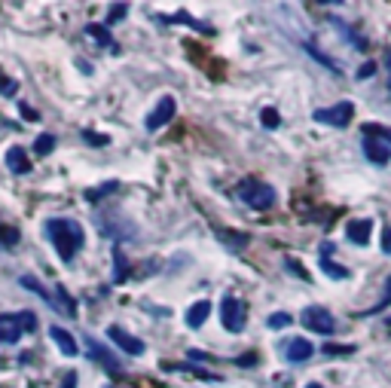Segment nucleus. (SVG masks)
<instances>
[{"label": "nucleus", "instance_id": "nucleus-27", "mask_svg": "<svg viewBox=\"0 0 391 388\" xmlns=\"http://www.w3.org/2000/svg\"><path fill=\"white\" fill-rule=\"evenodd\" d=\"M294 321V315H287V312H275V315H269V321L266 325L272 327V330H282V327H287Z\"/></svg>", "mask_w": 391, "mask_h": 388}, {"label": "nucleus", "instance_id": "nucleus-21", "mask_svg": "<svg viewBox=\"0 0 391 388\" xmlns=\"http://www.w3.org/2000/svg\"><path fill=\"white\" fill-rule=\"evenodd\" d=\"M16 245H18V229L0 224V248H4V251H9V248H16Z\"/></svg>", "mask_w": 391, "mask_h": 388}, {"label": "nucleus", "instance_id": "nucleus-20", "mask_svg": "<svg viewBox=\"0 0 391 388\" xmlns=\"http://www.w3.org/2000/svg\"><path fill=\"white\" fill-rule=\"evenodd\" d=\"M169 25H187V28H196V31H202V34H211V28L208 25H202V22H196L193 16H187V13H178V16H169L165 18Z\"/></svg>", "mask_w": 391, "mask_h": 388}, {"label": "nucleus", "instance_id": "nucleus-41", "mask_svg": "<svg viewBox=\"0 0 391 388\" xmlns=\"http://www.w3.org/2000/svg\"><path fill=\"white\" fill-rule=\"evenodd\" d=\"M110 388H114V385H110Z\"/></svg>", "mask_w": 391, "mask_h": 388}, {"label": "nucleus", "instance_id": "nucleus-17", "mask_svg": "<svg viewBox=\"0 0 391 388\" xmlns=\"http://www.w3.org/2000/svg\"><path fill=\"white\" fill-rule=\"evenodd\" d=\"M321 251H324V257H321V260H318V266H321V272H327L330 275V279H337V281H342V279H349V269H346V266H337V263H333L330 260V251H333V248L330 245H324L321 248Z\"/></svg>", "mask_w": 391, "mask_h": 388}, {"label": "nucleus", "instance_id": "nucleus-13", "mask_svg": "<svg viewBox=\"0 0 391 388\" xmlns=\"http://www.w3.org/2000/svg\"><path fill=\"white\" fill-rule=\"evenodd\" d=\"M6 169L13 174H28V171H31V159H28V153L18 144H13L6 150Z\"/></svg>", "mask_w": 391, "mask_h": 388}, {"label": "nucleus", "instance_id": "nucleus-16", "mask_svg": "<svg viewBox=\"0 0 391 388\" xmlns=\"http://www.w3.org/2000/svg\"><path fill=\"white\" fill-rule=\"evenodd\" d=\"M208 315H211V303L199 300V303H193V306L187 309V325L196 330V327H202L205 321H208Z\"/></svg>", "mask_w": 391, "mask_h": 388}, {"label": "nucleus", "instance_id": "nucleus-32", "mask_svg": "<svg viewBox=\"0 0 391 388\" xmlns=\"http://www.w3.org/2000/svg\"><path fill=\"white\" fill-rule=\"evenodd\" d=\"M385 297H383V303H379V306H373V309H367V312H361V315H376V312H383L385 306H388V303H391V279H388V284H385Z\"/></svg>", "mask_w": 391, "mask_h": 388}, {"label": "nucleus", "instance_id": "nucleus-19", "mask_svg": "<svg viewBox=\"0 0 391 388\" xmlns=\"http://www.w3.org/2000/svg\"><path fill=\"white\" fill-rule=\"evenodd\" d=\"M86 34H89L98 46H110V49H114V37H110V31H107L104 25H95V22L86 25Z\"/></svg>", "mask_w": 391, "mask_h": 388}, {"label": "nucleus", "instance_id": "nucleus-6", "mask_svg": "<svg viewBox=\"0 0 391 388\" xmlns=\"http://www.w3.org/2000/svg\"><path fill=\"white\" fill-rule=\"evenodd\" d=\"M303 325L312 330V334H318V337H330L333 330H337V321H333V315L327 309H321V306H309L303 312Z\"/></svg>", "mask_w": 391, "mask_h": 388}, {"label": "nucleus", "instance_id": "nucleus-25", "mask_svg": "<svg viewBox=\"0 0 391 388\" xmlns=\"http://www.w3.org/2000/svg\"><path fill=\"white\" fill-rule=\"evenodd\" d=\"M364 135L367 138H385V144H391V128H385V126H376V123H370V126H364Z\"/></svg>", "mask_w": 391, "mask_h": 388}, {"label": "nucleus", "instance_id": "nucleus-2", "mask_svg": "<svg viewBox=\"0 0 391 388\" xmlns=\"http://www.w3.org/2000/svg\"><path fill=\"white\" fill-rule=\"evenodd\" d=\"M37 330V315L34 312H13V315H0V343H18L25 334Z\"/></svg>", "mask_w": 391, "mask_h": 388}, {"label": "nucleus", "instance_id": "nucleus-36", "mask_svg": "<svg viewBox=\"0 0 391 388\" xmlns=\"http://www.w3.org/2000/svg\"><path fill=\"white\" fill-rule=\"evenodd\" d=\"M61 388H77V373H68V376H64Z\"/></svg>", "mask_w": 391, "mask_h": 388}, {"label": "nucleus", "instance_id": "nucleus-24", "mask_svg": "<svg viewBox=\"0 0 391 388\" xmlns=\"http://www.w3.org/2000/svg\"><path fill=\"white\" fill-rule=\"evenodd\" d=\"M260 123H263L266 128H278V126H282V116H278L275 107H263V114H260Z\"/></svg>", "mask_w": 391, "mask_h": 388}, {"label": "nucleus", "instance_id": "nucleus-35", "mask_svg": "<svg viewBox=\"0 0 391 388\" xmlns=\"http://www.w3.org/2000/svg\"><path fill=\"white\" fill-rule=\"evenodd\" d=\"M18 110H22V116L28 119V123H34V119H40V114H37L34 107H28V104H18Z\"/></svg>", "mask_w": 391, "mask_h": 388}, {"label": "nucleus", "instance_id": "nucleus-40", "mask_svg": "<svg viewBox=\"0 0 391 388\" xmlns=\"http://www.w3.org/2000/svg\"><path fill=\"white\" fill-rule=\"evenodd\" d=\"M0 388H9V385H0Z\"/></svg>", "mask_w": 391, "mask_h": 388}, {"label": "nucleus", "instance_id": "nucleus-18", "mask_svg": "<svg viewBox=\"0 0 391 388\" xmlns=\"http://www.w3.org/2000/svg\"><path fill=\"white\" fill-rule=\"evenodd\" d=\"M217 238H220L223 245H229L232 251H241V248L248 245L251 236L248 233H236V229H217Z\"/></svg>", "mask_w": 391, "mask_h": 388}, {"label": "nucleus", "instance_id": "nucleus-5", "mask_svg": "<svg viewBox=\"0 0 391 388\" xmlns=\"http://www.w3.org/2000/svg\"><path fill=\"white\" fill-rule=\"evenodd\" d=\"M220 325L229 330V334H241L248 325V312L236 297H223L220 300Z\"/></svg>", "mask_w": 391, "mask_h": 388}, {"label": "nucleus", "instance_id": "nucleus-22", "mask_svg": "<svg viewBox=\"0 0 391 388\" xmlns=\"http://www.w3.org/2000/svg\"><path fill=\"white\" fill-rule=\"evenodd\" d=\"M52 150H55V135L46 132V135H40V138L34 141V153H37V156H49Z\"/></svg>", "mask_w": 391, "mask_h": 388}, {"label": "nucleus", "instance_id": "nucleus-30", "mask_svg": "<svg viewBox=\"0 0 391 388\" xmlns=\"http://www.w3.org/2000/svg\"><path fill=\"white\" fill-rule=\"evenodd\" d=\"M83 138H86V144H92V147H104V144L110 141V138H107V135H98V132H89V128H86V132H83Z\"/></svg>", "mask_w": 391, "mask_h": 388}, {"label": "nucleus", "instance_id": "nucleus-7", "mask_svg": "<svg viewBox=\"0 0 391 388\" xmlns=\"http://www.w3.org/2000/svg\"><path fill=\"white\" fill-rule=\"evenodd\" d=\"M174 110H178L174 98H172V95H162L160 101H156V107L150 110V116L144 119V126L150 128V132H156V128H162V126H169L172 116H174Z\"/></svg>", "mask_w": 391, "mask_h": 388}, {"label": "nucleus", "instance_id": "nucleus-34", "mask_svg": "<svg viewBox=\"0 0 391 388\" xmlns=\"http://www.w3.org/2000/svg\"><path fill=\"white\" fill-rule=\"evenodd\" d=\"M373 73H376V64H373V61H367V64H361L358 80H367V77H373Z\"/></svg>", "mask_w": 391, "mask_h": 388}, {"label": "nucleus", "instance_id": "nucleus-3", "mask_svg": "<svg viewBox=\"0 0 391 388\" xmlns=\"http://www.w3.org/2000/svg\"><path fill=\"white\" fill-rule=\"evenodd\" d=\"M239 199L251 205L254 211H269L275 205V190L269 187V183L257 181V178H245L239 183Z\"/></svg>", "mask_w": 391, "mask_h": 388}, {"label": "nucleus", "instance_id": "nucleus-23", "mask_svg": "<svg viewBox=\"0 0 391 388\" xmlns=\"http://www.w3.org/2000/svg\"><path fill=\"white\" fill-rule=\"evenodd\" d=\"M162 370H187V373L202 376V380H217V376H214V373H208V370H199V367H193V364H162Z\"/></svg>", "mask_w": 391, "mask_h": 388}, {"label": "nucleus", "instance_id": "nucleus-10", "mask_svg": "<svg viewBox=\"0 0 391 388\" xmlns=\"http://www.w3.org/2000/svg\"><path fill=\"white\" fill-rule=\"evenodd\" d=\"M370 233H373V220H370V217H355V220H349V224H346V236H349L351 245L364 248L370 242Z\"/></svg>", "mask_w": 391, "mask_h": 388}, {"label": "nucleus", "instance_id": "nucleus-38", "mask_svg": "<svg viewBox=\"0 0 391 388\" xmlns=\"http://www.w3.org/2000/svg\"><path fill=\"white\" fill-rule=\"evenodd\" d=\"M385 64H388V89H391V49H385Z\"/></svg>", "mask_w": 391, "mask_h": 388}, {"label": "nucleus", "instance_id": "nucleus-8", "mask_svg": "<svg viewBox=\"0 0 391 388\" xmlns=\"http://www.w3.org/2000/svg\"><path fill=\"white\" fill-rule=\"evenodd\" d=\"M86 352H89V358H92V361H95V364H101V367H104V370H107L110 376H119V373H123V364H119V361H116V358H114V355H110V352H107V348H104V346H101V343H98V339H92V337H86Z\"/></svg>", "mask_w": 391, "mask_h": 388}, {"label": "nucleus", "instance_id": "nucleus-31", "mask_svg": "<svg viewBox=\"0 0 391 388\" xmlns=\"http://www.w3.org/2000/svg\"><path fill=\"white\" fill-rule=\"evenodd\" d=\"M16 89H18V83H16V80H9V77H0V95L13 98V95H16Z\"/></svg>", "mask_w": 391, "mask_h": 388}, {"label": "nucleus", "instance_id": "nucleus-9", "mask_svg": "<svg viewBox=\"0 0 391 388\" xmlns=\"http://www.w3.org/2000/svg\"><path fill=\"white\" fill-rule=\"evenodd\" d=\"M107 337H110V343L119 346L126 355H144V343H141V339L132 337L128 330H123L119 325H110L107 327Z\"/></svg>", "mask_w": 391, "mask_h": 388}, {"label": "nucleus", "instance_id": "nucleus-33", "mask_svg": "<svg viewBox=\"0 0 391 388\" xmlns=\"http://www.w3.org/2000/svg\"><path fill=\"white\" fill-rule=\"evenodd\" d=\"M321 352L324 355H351V352H355V346H324Z\"/></svg>", "mask_w": 391, "mask_h": 388}, {"label": "nucleus", "instance_id": "nucleus-28", "mask_svg": "<svg viewBox=\"0 0 391 388\" xmlns=\"http://www.w3.org/2000/svg\"><path fill=\"white\" fill-rule=\"evenodd\" d=\"M126 13H128V6L126 4H114L107 9V25H116V22H123L126 18Z\"/></svg>", "mask_w": 391, "mask_h": 388}, {"label": "nucleus", "instance_id": "nucleus-1", "mask_svg": "<svg viewBox=\"0 0 391 388\" xmlns=\"http://www.w3.org/2000/svg\"><path fill=\"white\" fill-rule=\"evenodd\" d=\"M43 229H46V238H49L52 248H55V254H59L64 263H73V257H77L83 251V245H86L83 226L71 217H52V220H46Z\"/></svg>", "mask_w": 391, "mask_h": 388}, {"label": "nucleus", "instance_id": "nucleus-39", "mask_svg": "<svg viewBox=\"0 0 391 388\" xmlns=\"http://www.w3.org/2000/svg\"><path fill=\"white\" fill-rule=\"evenodd\" d=\"M306 388H324V385H318V382H309V385H306Z\"/></svg>", "mask_w": 391, "mask_h": 388}, {"label": "nucleus", "instance_id": "nucleus-11", "mask_svg": "<svg viewBox=\"0 0 391 388\" xmlns=\"http://www.w3.org/2000/svg\"><path fill=\"white\" fill-rule=\"evenodd\" d=\"M364 153L373 165H385L391 159V147L385 141H376V138H367V135H364Z\"/></svg>", "mask_w": 391, "mask_h": 388}, {"label": "nucleus", "instance_id": "nucleus-4", "mask_svg": "<svg viewBox=\"0 0 391 388\" xmlns=\"http://www.w3.org/2000/svg\"><path fill=\"white\" fill-rule=\"evenodd\" d=\"M351 116H355V104H351V101H339V104H333V107H318V110L312 114L315 123H321V126H333V128L349 126V123H351Z\"/></svg>", "mask_w": 391, "mask_h": 388}, {"label": "nucleus", "instance_id": "nucleus-26", "mask_svg": "<svg viewBox=\"0 0 391 388\" xmlns=\"http://www.w3.org/2000/svg\"><path fill=\"white\" fill-rule=\"evenodd\" d=\"M114 190H116V181L101 183V187H95V190H89V193H86V199H89V202H98V199H104L107 193H114Z\"/></svg>", "mask_w": 391, "mask_h": 388}, {"label": "nucleus", "instance_id": "nucleus-12", "mask_svg": "<svg viewBox=\"0 0 391 388\" xmlns=\"http://www.w3.org/2000/svg\"><path fill=\"white\" fill-rule=\"evenodd\" d=\"M312 355H315V346L309 343V339L296 337V339L287 343V361H291V364H303V361H309Z\"/></svg>", "mask_w": 391, "mask_h": 388}, {"label": "nucleus", "instance_id": "nucleus-37", "mask_svg": "<svg viewBox=\"0 0 391 388\" xmlns=\"http://www.w3.org/2000/svg\"><path fill=\"white\" fill-rule=\"evenodd\" d=\"M383 251L391 254V229H385V236H383Z\"/></svg>", "mask_w": 391, "mask_h": 388}, {"label": "nucleus", "instance_id": "nucleus-14", "mask_svg": "<svg viewBox=\"0 0 391 388\" xmlns=\"http://www.w3.org/2000/svg\"><path fill=\"white\" fill-rule=\"evenodd\" d=\"M49 337H52V343H55V346H59V348H61V355H68V358H73V355H77V352H80L77 339H73V337H71V334H68V330H64V327H59V325H52V327H49Z\"/></svg>", "mask_w": 391, "mask_h": 388}, {"label": "nucleus", "instance_id": "nucleus-29", "mask_svg": "<svg viewBox=\"0 0 391 388\" xmlns=\"http://www.w3.org/2000/svg\"><path fill=\"white\" fill-rule=\"evenodd\" d=\"M284 269H287V272H291V275H296V279L309 281V272H306V269H303V266H300V260H294V257H287V260H284Z\"/></svg>", "mask_w": 391, "mask_h": 388}, {"label": "nucleus", "instance_id": "nucleus-15", "mask_svg": "<svg viewBox=\"0 0 391 388\" xmlns=\"http://www.w3.org/2000/svg\"><path fill=\"white\" fill-rule=\"evenodd\" d=\"M52 306L59 309V312H64L68 318H77V300H73L71 293L61 288V284H59V288H55V293H52Z\"/></svg>", "mask_w": 391, "mask_h": 388}]
</instances>
